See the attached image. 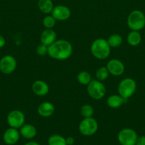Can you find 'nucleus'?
<instances>
[{"instance_id":"412c9836","label":"nucleus","mask_w":145,"mask_h":145,"mask_svg":"<svg viewBox=\"0 0 145 145\" xmlns=\"http://www.w3.org/2000/svg\"><path fill=\"white\" fill-rule=\"evenodd\" d=\"M77 79L80 84L85 86H87L92 80L90 74L87 71H82L80 72L77 76Z\"/></svg>"},{"instance_id":"a878e982","label":"nucleus","mask_w":145,"mask_h":145,"mask_svg":"<svg viewBox=\"0 0 145 145\" xmlns=\"http://www.w3.org/2000/svg\"><path fill=\"white\" fill-rule=\"evenodd\" d=\"M36 51L37 55H38L39 56H45L48 54V46L44 45V44H40L39 45L37 46Z\"/></svg>"},{"instance_id":"39448f33","label":"nucleus","mask_w":145,"mask_h":145,"mask_svg":"<svg viewBox=\"0 0 145 145\" xmlns=\"http://www.w3.org/2000/svg\"><path fill=\"white\" fill-rule=\"evenodd\" d=\"M87 91L92 99L100 100L106 95L107 89L102 82L94 79L87 85Z\"/></svg>"},{"instance_id":"b1692460","label":"nucleus","mask_w":145,"mask_h":145,"mask_svg":"<svg viewBox=\"0 0 145 145\" xmlns=\"http://www.w3.org/2000/svg\"><path fill=\"white\" fill-rule=\"evenodd\" d=\"M80 114L83 118L92 117L94 114V108L90 104H85L81 106Z\"/></svg>"},{"instance_id":"cd10ccee","label":"nucleus","mask_w":145,"mask_h":145,"mask_svg":"<svg viewBox=\"0 0 145 145\" xmlns=\"http://www.w3.org/2000/svg\"><path fill=\"white\" fill-rule=\"evenodd\" d=\"M65 140H66L67 145H72L74 144V142H75V140H74L73 137H67V138L65 139Z\"/></svg>"},{"instance_id":"4be33fe9","label":"nucleus","mask_w":145,"mask_h":145,"mask_svg":"<svg viewBox=\"0 0 145 145\" xmlns=\"http://www.w3.org/2000/svg\"><path fill=\"white\" fill-rule=\"evenodd\" d=\"M48 145H67L66 140L60 135H53L48 138Z\"/></svg>"},{"instance_id":"7ed1b4c3","label":"nucleus","mask_w":145,"mask_h":145,"mask_svg":"<svg viewBox=\"0 0 145 145\" xmlns=\"http://www.w3.org/2000/svg\"><path fill=\"white\" fill-rule=\"evenodd\" d=\"M127 24L131 31H141L145 27V14L140 10H134L128 15Z\"/></svg>"},{"instance_id":"c85d7f7f","label":"nucleus","mask_w":145,"mask_h":145,"mask_svg":"<svg viewBox=\"0 0 145 145\" xmlns=\"http://www.w3.org/2000/svg\"><path fill=\"white\" fill-rule=\"evenodd\" d=\"M5 43H6L5 38H4V36L0 35V48H2L5 45Z\"/></svg>"},{"instance_id":"c756f323","label":"nucleus","mask_w":145,"mask_h":145,"mask_svg":"<svg viewBox=\"0 0 145 145\" xmlns=\"http://www.w3.org/2000/svg\"><path fill=\"white\" fill-rule=\"evenodd\" d=\"M24 145H40L38 143H37L36 142H29L26 143Z\"/></svg>"},{"instance_id":"423d86ee","label":"nucleus","mask_w":145,"mask_h":145,"mask_svg":"<svg viewBox=\"0 0 145 145\" xmlns=\"http://www.w3.org/2000/svg\"><path fill=\"white\" fill-rule=\"evenodd\" d=\"M79 131L84 136H92L98 130V123L92 117L84 118L78 126Z\"/></svg>"},{"instance_id":"a211bd4d","label":"nucleus","mask_w":145,"mask_h":145,"mask_svg":"<svg viewBox=\"0 0 145 145\" xmlns=\"http://www.w3.org/2000/svg\"><path fill=\"white\" fill-rule=\"evenodd\" d=\"M127 41L131 46H137L142 42V35L137 31H131L127 36Z\"/></svg>"},{"instance_id":"dca6fc26","label":"nucleus","mask_w":145,"mask_h":145,"mask_svg":"<svg viewBox=\"0 0 145 145\" xmlns=\"http://www.w3.org/2000/svg\"><path fill=\"white\" fill-rule=\"evenodd\" d=\"M19 133L24 138L30 140L36 137L37 130L33 125L24 124L19 128Z\"/></svg>"},{"instance_id":"1a4fd4ad","label":"nucleus","mask_w":145,"mask_h":145,"mask_svg":"<svg viewBox=\"0 0 145 145\" xmlns=\"http://www.w3.org/2000/svg\"><path fill=\"white\" fill-rule=\"evenodd\" d=\"M16 59L11 55H4L0 59V71L4 74L13 73L16 69Z\"/></svg>"},{"instance_id":"f8f14e48","label":"nucleus","mask_w":145,"mask_h":145,"mask_svg":"<svg viewBox=\"0 0 145 145\" xmlns=\"http://www.w3.org/2000/svg\"><path fill=\"white\" fill-rule=\"evenodd\" d=\"M20 133L17 129L10 127L4 132L3 135L4 142L8 145H14L18 141L20 138Z\"/></svg>"},{"instance_id":"9d476101","label":"nucleus","mask_w":145,"mask_h":145,"mask_svg":"<svg viewBox=\"0 0 145 145\" xmlns=\"http://www.w3.org/2000/svg\"><path fill=\"white\" fill-rule=\"evenodd\" d=\"M106 67L110 74L116 76L123 74L125 69L123 62L118 59H112L108 61Z\"/></svg>"},{"instance_id":"4468645a","label":"nucleus","mask_w":145,"mask_h":145,"mask_svg":"<svg viewBox=\"0 0 145 145\" xmlns=\"http://www.w3.org/2000/svg\"><path fill=\"white\" fill-rule=\"evenodd\" d=\"M56 33L53 30L45 28V30H44L41 33V36H40V40H41V44L49 46L56 40Z\"/></svg>"},{"instance_id":"393cba45","label":"nucleus","mask_w":145,"mask_h":145,"mask_svg":"<svg viewBox=\"0 0 145 145\" xmlns=\"http://www.w3.org/2000/svg\"><path fill=\"white\" fill-rule=\"evenodd\" d=\"M55 24H56V20L52 15L46 16L43 19V25L45 28H48V29H53Z\"/></svg>"},{"instance_id":"7c9ffc66","label":"nucleus","mask_w":145,"mask_h":145,"mask_svg":"<svg viewBox=\"0 0 145 145\" xmlns=\"http://www.w3.org/2000/svg\"><path fill=\"white\" fill-rule=\"evenodd\" d=\"M144 37H145V33H144Z\"/></svg>"},{"instance_id":"f257e3e1","label":"nucleus","mask_w":145,"mask_h":145,"mask_svg":"<svg viewBox=\"0 0 145 145\" xmlns=\"http://www.w3.org/2000/svg\"><path fill=\"white\" fill-rule=\"evenodd\" d=\"M72 46L69 41L64 39L56 40L48 46V55L57 60H65L72 54Z\"/></svg>"},{"instance_id":"bb28decb","label":"nucleus","mask_w":145,"mask_h":145,"mask_svg":"<svg viewBox=\"0 0 145 145\" xmlns=\"http://www.w3.org/2000/svg\"><path fill=\"white\" fill-rule=\"evenodd\" d=\"M135 145H145V135L138 137Z\"/></svg>"},{"instance_id":"f3484780","label":"nucleus","mask_w":145,"mask_h":145,"mask_svg":"<svg viewBox=\"0 0 145 145\" xmlns=\"http://www.w3.org/2000/svg\"><path fill=\"white\" fill-rule=\"evenodd\" d=\"M127 101V99H124L120 95L113 94L109 96L107 100V104L110 108L116 109L121 107L125 102Z\"/></svg>"},{"instance_id":"aec40b11","label":"nucleus","mask_w":145,"mask_h":145,"mask_svg":"<svg viewBox=\"0 0 145 145\" xmlns=\"http://www.w3.org/2000/svg\"><path fill=\"white\" fill-rule=\"evenodd\" d=\"M111 48H117L122 44L123 39L119 34H112L107 40Z\"/></svg>"},{"instance_id":"ddd939ff","label":"nucleus","mask_w":145,"mask_h":145,"mask_svg":"<svg viewBox=\"0 0 145 145\" xmlns=\"http://www.w3.org/2000/svg\"><path fill=\"white\" fill-rule=\"evenodd\" d=\"M31 89L36 96H44L49 92V86L44 81L36 80L32 84Z\"/></svg>"},{"instance_id":"5701e85b","label":"nucleus","mask_w":145,"mask_h":145,"mask_svg":"<svg viewBox=\"0 0 145 145\" xmlns=\"http://www.w3.org/2000/svg\"><path fill=\"white\" fill-rule=\"evenodd\" d=\"M109 74V73L106 67H100L97 70L96 73H95V76H96V79L100 81V82H103V81L106 80L107 79Z\"/></svg>"},{"instance_id":"f03ea898","label":"nucleus","mask_w":145,"mask_h":145,"mask_svg":"<svg viewBox=\"0 0 145 145\" xmlns=\"http://www.w3.org/2000/svg\"><path fill=\"white\" fill-rule=\"evenodd\" d=\"M111 47L107 40L104 38H98L91 44L90 51L94 57L98 59H107L110 55Z\"/></svg>"},{"instance_id":"0eeeda50","label":"nucleus","mask_w":145,"mask_h":145,"mask_svg":"<svg viewBox=\"0 0 145 145\" xmlns=\"http://www.w3.org/2000/svg\"><path fill=\"white\" fill-rule=\"evenodd\" d=\"M138 136L131 128H124L119 132L117 140L121 145H135Z\"/></svg>"},{"instance_id":"20e7f679","label":"nucleus","mask_w":145,"mask_h":145,"mask_svg":"<svg viewBox=\"0 0 145 145\" xmlns=\"http://www.w3.org/2000/svg\"><path fill=\"white\" fill-rule=\"evenodd\" d=\"M136 82L132 78L127 77L121 80L118 85L117 91L119 95L127 99L132 97L136 90Z\"/></svg>"},{"instance_id":"9b49d317","label":"nucleus","mask_w":145,"mask_h":145,"mask_svg":"<svg viewBox=\"0 0 145 145\" xmlns=\"http://www.w3.org/2000/svg\"><path fill=\"white\" fill-rule=\"evenodd\" d=\"M51 15L56 21H63L68 20L71 17V9L66 6L58 5L53 7Z\"/></svg>"},{"instance_id":"2eb2a0df","label":"nucleus","mask_w":145,"mask_h":145,"mask_svg":"<svg viewBox=\"0 0 145 145\" xmlns=\"http://www.w3.org/2000/svg\"><path fill=\"white\" fill-rule=\"evenodd\" d=\"M37 112L41 117L48 118L54 113L55 107L50 102H43L38 106Z\"/></svg>"},{"instance_id":"6ab92c4d","label":"nucleus","mask_w":145,"mask_h":145,"mask_svg":"<svg viewBox=\"0 0 145 145\" xmlns=\"http://www.w3.org/2000/svg\"><path fill=\"white\" fill-rule=\"evenodd\" d=\"M38 7L41 12L48 14L52 12L54 7L51 0H38Z\"/></svg>"},{"instance_id":"6e6552de","label":"nucleus","mask_w":145,"mask_h":145,"mask_svg":"<svg viewBox=\"0 0 145 145\" xmlns=\"http://www.w3.org/2000/svg\"><path fill=\"white\" fill-rule=\"evenodd\" d=\"M7 120L10 127L19 129L25 123V115L19 110H13L9 113Z\"/></svg>"}]
</instances>
